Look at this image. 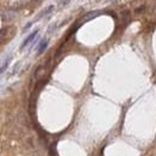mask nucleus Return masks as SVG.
Wrapping results in <instances>:
<instances>
[{
    "label": "nucleus",
    "instance_id": "f257e3e1",
    "mask_svg": "<svg viewBox=\"0 0 156 156\" xmlns=\"http://www.w3.org/2000/svg\"><path fill=\"white\" fill-rule=\"evenodd\" d=\"M37 33H39V30H35V31H34L33 34H30V35H29V36H28V37H27V39H25V40L23 41V43H22L21 48L23 49V48H24L25 46H28V45H29V42H31V41H33V39H35V36L37 35Z\"/></svg>",
    "mask_w": 156,
    "mask_h": 156
},
{
    "label": "nucleus",
    "instance_id": "f03ea898",
    "mask_svg": "<svg viewBox=\"0 0 156 156\" xmlns=\"http://www.w3.org/2000/svg\"><path fill=\"white\" fill-rule=\"evenodd\" d=\"M48 46V41L47 40H43L41 43H40V47H39V53H42Z\"/></svg>",
    "mask_w": 156,
    "mask_h": 156
},
{
    "label": "nucleus",
    "instance_id": "7ed1b4c3",
    "mask_svg": "<svg viewBox=\"0 0 156 156\" xmlns=\"http://www.w3.org/2000/svg\"><path fill=\"white\" fill-rule=\"evenodd\" d=\"M10 60H11V56H9V58H7V60H5V62L3 64V66H1V73H4V72H5V68L9 66Z\"/></svg>",
    "mask_w": 156,
    "mask_h": 156
}]
</instances>
